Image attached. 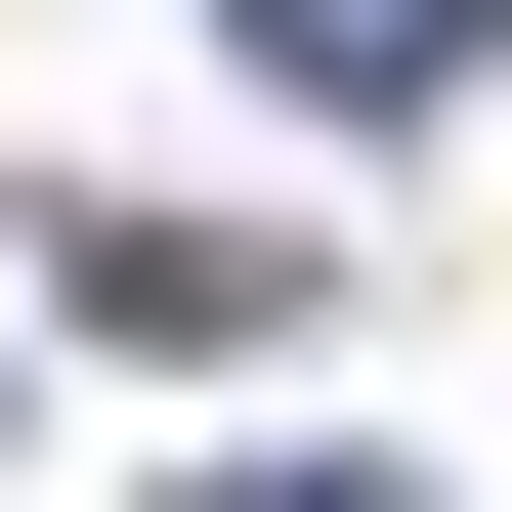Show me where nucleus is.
I'll list each match as a JSON object with an SVG mask.
<instances>
[{
  "instance_id": "2",
  "label": "nucleus",
  "mask_w": 512,
  "mask_h": 512,
  "mask_svg": "<svg viewBox=\"0 0 512 512\" xmlns=\"http://www.w3.org/2000/svg\"><path fill=\"white\" fill-rule=\"evenodd\" d=\"M214 512H384V470H214Z\"/></svg>"
},
{
  "instance_id": "1",
  "label": "nucleus",
  "mask_w": 512,
  "mask_h": 512,
  "mask_svg": "<svg viewBox=\"0 0 512 512\" xmlns=\"http://www.w3.org/2000/svg\"><path fill=\"white\" fill-rule=\"evenodd\" d=\"M214 43H256L299 128H427V86H470V0H214Z\"/></svg>"
}]
</instances>
